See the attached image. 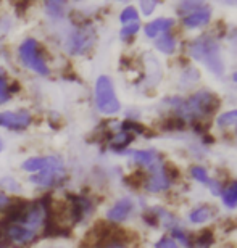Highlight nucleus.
<instances>
[{"label":"nucleus","mask_w":237,"mask_h":248,"mask_svg":"<svg viewBox=\"0 0 237 248\" xmlns=\"http://www.w3.org/2000/svg\"><path fill=\"white\" fill-rule=\"evenodd\" d=\"M204 140H205L206 143H213V142H215V139H213V137H210V136H205V137H204Z\"/></svg>","instance_id":"nucleus-37"},{"label":"nucleus","mask_w":237,"mask_h":248,"mask_svg":"<svg viewBox=\"0 0 237 248\" xmlns=\"http://www.w3.org/2000/svg\"><path fill=\"white\" fill-rule=\"evenodd\" d=\"M147 177H149V174H147L145 171L139 170V171H134V172H132V174H129V176H126V177H125V182H126L127 186H131V187L137 188V187H141L142 184H145V182H147Z\"/></svg>","instance_id":"nucleus-18"},{"label":"nucleus","mask_w":237,"mask_h":248,"mask_svg":"<svg viewBox=\"0 0 237 248\" xmlns=\"http://www.w3.org/2000/svg\"><path fill=\"white\" fill-rule=\"evenodd\" d=\"M95 103L103 115H115L120 111V100L116 98L115 87L108 76H100L95 82Z\"/></svg>","instance_id":"nucleus-3"},{"label":"nucleus","mask_w":237,"mask_h":248,"mask_svg":"<svg viewBox=\"0 0 237 248\" xmlns=\"http://www.w3.org/2000/svg\"><path fill=\"white\" fill-rule=\"evenodd\" d=\"M137 31H139V21H137V23H129V24H125V28L121 29L120 36L123 39H129V37L134 36Z\"/></svg>","instance_id":"nucleus-30"},{"label":"nucleus","mask_w":237,"mask_h":248,"mask_svg":"<svg viewBox=\"0 0 237 248\" xmlns=\"http://www.w3.org/2000/svg\"><path fill=\"white\" fill-rule=\"evenodd\" d=\"M213 242H215L213 231H211V229H204L199 234V237H197L195 245H197V248H210Z\"/></svg>","instance_id":"nucleus-19"},{"label":"nucleus","mask_w":237,"mask_h":248,"mask_svg":"<svg viewBox=\"0 0 237 248\" xmlns=\"http://www.w3.org/2000/svg\"><path fill=\"white\" fill-rule=\"evenodd\" d=\"M176 111L179 113L181 118H190V120L204 121V118L211 116L218 110L221 102L220 98L208 91H200L190 95L189 98H177L174 102Z\"/></svg>","instance_id":"nucleus-1"},{"label":"nucleus","mask_w":237,"mask_h":248,"mask_svg":"<svg viewBox=\"0 0 237 248\" xmlns=\"http://www.w3.org/2000/svg\"><path fill=\"white\" fill-rule=\"evenodd\" d=\"M157 48L163 53H173L174 52V47H176V42H174V37L171 36L170 32H165L163 36L158 39L155 42Z\"/></svg>","instance_id":"nucleus-16"},{"label":"nucleus","mask_w":237,"mask_h":248,"mask_svg":"<svg viewBox=\"0 0 237 248\" xmlns=\"http://www.w3.org/2000/svg\"><path fill=\"white\" fill-rule=\"evenodd\" d=\"M144 221L147 222L149 226H154V227H157L158 226V216L155 215L154 211H147V213H144Z\"/></svg>","instance_id":"nucleus-34"},{"label":"nucleus","mask_w":237,"mask_h":248,"mask_svg":"<svg viewBox=\"0 0 237 248\" xmlns=\"http://www.w3.org/2000/svg\"><path fill=\"white\" fill-rule=\"evenodd\" d=\"M218 126L220 127H229V126H237V110L228 111L224 115L218 118Z\"/></svg>","instance_id":"nucleus-24"},{"label":"nucleus","mask_w":237,"mask_h":248,"mask_svg":"<svg viewBox=\"0 0 237 248\" xmlns=\"http://www.w3.org/2000/svg\"><path fill=\"white\" fill-rule=\"evenodd\" d=\"M131 155L134 156V161H137L142 166H147V168L155 166L157 153L154 150H134V152H131Z\"/></svg>","instance_id":"nucleus-14"},{"label":"nucleus","mask_w":237,"mask_h":248,"mask_svg":"<svg viewBox=\"0 0 237 248\" xmlns=\"http://www.w3.org/2000/svg\"><path fill=\"white\" fill-rule=\"evenodd\" d=\"M189 53L195 60H199L215 74H223L224 71V63L220 53V46L213 37L210 36H202L195 39L194 42L189 46Z\"/></svg>","instance_id":"nucleus-2"},{"label":"nucleus","mask_w":237,"mask_h":248,"mask_svg":"<svg viewBox=\"0 0 237 248\" xmlns=\"http://www.w3.org/2000/svg\"><path fill=\"white\" fill-rule=\"evenodd\" d=\"M10 205V198L5 195V193L0 190V211H3V210H7Z\"/></svg>","instance_id":"nucleus-36"},{"label":"nucleus","mask_w":237,"mask_h":248,"mask_svg":"<svg viewBox=\"0 0 237 248\" xmlns=\"http://www.w3.org/2000/svg\"><path fill=\"white\" fill-rule=\"evenodd\" d=\"M31 113L19 110V111H2L0 113V126L10 131H24L31 124Z\"/></svg>","instance_id":"nucleus-7"},{"label":"nucleus","mask_w":237,"mask_h":248,"mask_svg":"<svg viewBox=\"0 0 237 248\" xmlns=\"http://www.w3.org/2000/svg\"><path fill=\"white\" fill-rule=\"evenodd\" d=\"M173 24H174V19H170V18H158V19H154L152 23H149L145 26V34L149 37H157L160 32H168L170 29L173 28Z\"/></svg>","instance_id":"nucleus-13"},{"label":"nucleus","mask_w":237,"mask_h":248,"mask_svg":"<svg viewBox=\"0 0 237 248\" xmlns=\"http://www.w3.org/2000/svg\"><path fill=\"white\" fill-rule=\"evenodd\" d=\"M213 211H211L210 206H204V208H197V210L190 215V221L192 222H205L206 219H210Z\"/></svg>","instance_id":"nucleus-21"},{"label":"nucleus","mask_w":237,"mask_h":248,"mask_svg":"<svg viewBox=\"0 0 237 248\" xmlns=\"http://www.w3.org/2000/svg\"><path fill=\"white\" fill-rule=\"evenodd\" d=\"M10 98V87L7 81H5V78L0 74V105H3V103H7Z\"/></svg>","instance_id":"nucleus-31"},{"label":"nucleus","mask_w":237,"mask_h":248,"mask_svg":"<svg viewBox=\"0 0 237 248\" xmlns=\"http://www.w3.org/2000/svg\"><path fill=\"white\" fill-rule=\"evenodd\" d=\"M2 150H3V142L0 140V152H2Z\"/></svg>","instance_id":"nucleus-38"},{"label":"nucleus","mask_w":237,"mask_h":248,"mask_svg":"<svg viewBox=\"0 0 237 248\" xmlns=\"http://www.w3.org/2000/svg\"><path fill=\"white\" fill-rule=\"evenodd\" d=\"M155 7H157V2H141V8H142V12H144V15H150L155 10Z\"/></svg>","instance_id":"nucleus-35"},{"label":"nucleus","mask_w":237,"mask_h":248,"mask_svg":"<svg viewBox=\"0 0 237 248\" xmlns=\"http://www.w3.org/2000/svg\"><path fill=\"white\" fill-rule=\"evenodd\" d=\"M163 171H165V174L168 179H177V177L181 176V172H179V168L173 165L171 161H166L165 165H163Z\"/></svg>","instance_id":"nucleus-29"},{"label":"nucleus","mask_w":237,"mask_h":248,"mask_svg":"<svg viewBox=\"0 0 237 248\" xmlns=\"http://www.w3.org/2000/svg\"><path fill=\"white\" fill-rule=\"evenodd\" d=\"M211 18V10L206 7V5H204L202 8L195 10L194 13L187 15V16L184 18V24L189 28H199V26H205L206 23L210 21Z\"/></svg>","instance_id":"nucleus-11"},{"label":"nucleus","mask_w":237,"mask_h":248,"mask_svg":"<svg viewBox=\"0 0 237 248\" xmlns=\"http://www.w3.org/2000/svg\"><path fill=\"white\" fill-rule=\"evenodd\" d=\"M190 174L195 177L197 181L199 182H202V184H206V186H210V182H211V179L208 177V174H206V171L204 170L202 166H194L190 170Z\"/></svg>","instance_id":"nucleus-28"},{"label":"nucleus","mask_w":237,"mask_h":248,"mask_svg":"<svg viewBox=\"0 0 237 248\" xmlns=\"http://www.w3.org/2000/svg\"><path fill=\"white\" fill-rule=\"evenodd\" d=\"M66 176V171H65V166H63V161L60 160L58 156H52V161L48 168H46L44 171L37 172V174H32L29 177V181L36 186H41V187H52V186H57L65 179Z\"/></svg>","instance_id":"nucleus-5"},{"label":"nucleus","mask_w":237,"mask_h":248,"mask_svg":"<svg viewBox=\"0 0 237 248\" xmlns=\"http://www.w3.org/2000/svg\"><path fill=\"white\" fill-rule=\"evenodd\" d=\"M46 8H47V13L50 15V16H58L60 18L63 12H65V2H47L46 3Z\"/></svg>","instance_id":"nucleus-27"},{"label":"nucleus","mask_w":237,"mask_h":248,"mask_svg":"<svg viewBox=\"0 0 237 248\" xmlns=\"http://www.w3.org/2000/svg\"><path fill=\"white\" fill-rule=\"evenodd\" d=\"M204 7V3L202 2H182L179 5V8H177V12H179L181 15H184V18L187 16V15L194 13L195 10H199Z\"/></svg>","instance_id":"nucleus-25"},{"label":"nucleus","mask_w":237,"mask_h":248,"mask_svg":"<svg viewBox=\"0 0 237 248\" xmlns=\"http://www.w3.org/2000/svg\"><path fill=\"white\" fill-rule=\"evenodd\" d=\"M121 23L123 24H129V23H137V10L134 7H126L121 12Z\"/></svg>","instance_id":"nucleus-26"},{"label":"nucleus","mask_w":237,"mask_h":248,"mask_svg":"<svg viewBox=\"0 0 237 248\" xmlns=\"http://www.w3.org/2000/svg\"><path fill=\"white\" fill-rule=\"evenodd\" d=\"M173 235H174L177 240H181L184 245H187V247H192V242H190V239H189V237H187V235H186L182 231H179V229H173Z\"/></svg>","instance_id":"nucleus-32"},{"label":"nucleus","mask_w":237,"mask_h":248,"mask_svg":"<svg viewBox=\"0 0 237 248\" xmlns=\"http://www.w3.org/2000/svg\"><path fill=\"white\" fill-rule=\"evenodd\" d=\"M94 44V32L91 29L86 28H78L75 32L71 34L70 39H68V52L73 53V55H78V53H84L87 52L89 48L92 47Z\"/></svg>","instance_id":"nucleus-8"},{"label":"nucleus","mask_w":237,"mask_h":248,"mask_svg":"<svg viewBox=\"0 0 237 248\" xmlns=\"http://www.w3.org/2000/svg\"><path fill=\"white\" fill-rule=\"evenodd\" d=\"M233 79H234V81H236V82H237V71H236V73H234V76H233Z\"/></svg>","instance_id":"nucleus-39"},{"label":"nucleus","mask_w":237,"mask_h":248,"mask_svg":"<svg viewBox=\"0 0 237 248\" xmlns=\"http://www.w3.org/2000/svg\"><path fill=\"white\" fill-rule=\"evenodd\" d=\"M155 248H179V247H177L171 239H168V237H163V239H160L155 244Z\"/></svg>","instance_id":"nucleus-33"},{"label":"nucleus","mask_w":237,"mask_h":248,"mask_svg":"<svg viewBox=\"0 0 237 248\" xmlns=\"http://www.w3.org/2000/svg\"><path fill=\"white\" fill-rule=\"evenodd\" d=\"M121 129L125 132H129V134H144V132H147V129H145V126H142L141 123H136V121H131V120H127V121H125L121 124Z\"/></svg>","instance_id":"nucleus-23"},{"label":"nucleus","mask_w":237,"mask_h":248,"mask_svg":"<svg viewBox=\"0 0 237 248\" xmlns=\"http://www.w3.org/2000/svg\"><path fill=\"white\" fill-rule=\"evenodd\" d=\"M223 202L226 206H231V208H234L237 205V182H233V184L223 192Z\"/></svg>","instance_id":"nucleus-20"},{"label":"nucleus","mask_w":237,"mask_h":248,"mask_svg":"<svg viewBox=\"0 0 237 248\" xmlns=\"http://www.w3.org/2000/svg\"><path fill=\"white\" fill-rule=\"evenodd\" d=\"M161 127L165 131H182L186 127V120H182L181 116H171L161 121Z\"/></svg>","instance_id":"nucleus-17"},{"label":"nucleus","mask_w":237,"mask_h":248,"mask_svg":"<svg viewBox=\"0 0 237 248\" xmlns=\"http://www.w3.org/2000/svg\"><path fill=\"white\" fill-rule=\"evenodd\" d=\"M18 55L24 66L32 69L34 73L42 74V76H47L48 74V66L46 63V58H44L41 48H39V42L36 39H31V37L24 39L18 48Z\"/></svg>","instance_id":"nucleus-4"},{"label":"nucleus","mask_w":237,"mask_h":248,"mask_svg":"<svg viewBox=\"0 0 237 248\" xmlns=\"http://www.w3.org/2000/svg\"><path fill=\"white\" fill-rule=\"evenodd\" d=\"M145 184H147L145 187H147V190H149V192H161V190H166V188L170 187V179L166 177L163 168L152 166L150 176L147 177Z\"/></svg>","instance_id":"nucleus-9"},{"label":"nucleus","mask_w":237,"mask_h":248,"mask_svg":"<svg viewBox=\"0 0 237 248\" xmlns=\"http://www.w3.org/2000/svg\"><path fill=\"white\" fill-rule=\"evenodd\" d=\"M0 187L10 193H21V186H19V182L16 179H13V177H2V179H0Z\"/></svg>","instance_id":"nucleus-22"},{"label":"nucleus","mask_w":237,"mask_h":248,"mask_svg":"<svg viewBox=\"0 0 237 248\" xmlns=\"http://www.w3.org/2000/svg\"><path fill=\"white\" fill-rule=\"evenodd\" d=\"M52 161V156H34V158H28V160L23 161V171L26 172H32V174H37V172L44 171L46 168H48Z\"/></svg>","instance_id":"nucleus-12"},{"label":"nucleus","mask_w":237,"mask_h":248,"mask_svg":"<svg viewBox=\"0 0 237 248\" xmlns=\"http://www.w3.org/2000/svg\"><path fill=\"white\" fill-rule=\"evenodd\" d=\"M134 140V136L129 132H125V131H121V132H118L116 136H111V140H110V147L113 148V150H123V148H126L129 143Z\"/></svg>","instance_id":"nucleus-15"},{"label":"nucleus","mask_w":237,"mask_h":248,"mask_svg":"<svg viewBox=\"0 0 237 248\" xmlns=\"http://www.w3.org/2000/svg\"><path fill=\"white\" fill-rule=\"evenodd\" d=\"M131 211H132V202L129 198H121V200H118L115 205L108 210L107 217H108V221H111V222H121L131 215Z\"/></svg>","instance_id":"nucleus-10"},{"label":"nucleus","mask_w":237,"mask_h":248,"mask_svg":"<svg viewBox=\"0 0 237 248\" xmlns=\"http://www.w3.org/2000/svg\"><path fill=\"white\" fill-rule=\"evenodd\" d=\"M3 240L7 245L26 247L36 240V232L29 231L19 224H7L3 231Z\"/></svg>","instance_id":"nucleus-6"}]
</instances>
